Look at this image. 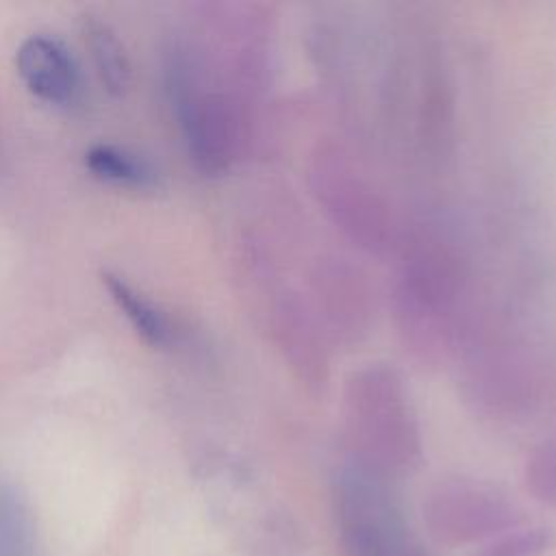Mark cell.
<instances>
[{"mask_svg":"<svg viewBox=\"0 0 556 556\" xmlns=\"http://www.w3.org/2000/svg\"><path fill=\"white\" fill-rule=\"evenodd\" d=\"M545 547V534L532 532V534H521L504 541L502 545H493L489 552L482 556H536Z\"/></svg>","mask_w":556,"mask_h":556,"instance_id":"obj_9","label":"cell"},{"mask_svg":"<svg viewBox=\"0 0 556 556\" xmlns=\"http://www.w3.org/2000/svg\"><path fill=\"white\" fill-rule=\"evenodd\" d=\"M348 169L345 161L337 159H319V169L315 176L319 178V195L328 204V211L334 215L337 224H341L354 239L363 245L380 248L387 239V219L384 206L374 195V191Z\"/></svg>","mask_w":556,"mask_h":556,"instance_id":"obj_2","label":"cell"},{"mask_svg":"<svg viewBox=\"0 0 556 556\" xmlns=\"http://www.w3.org/2000/svg\"><path fill=\"white\" fill-rule=\"evenodd\" d=\"M306 311L289 300L278 308V334L282 339V350L289 354L291 363L300 367L302 378L306 382L319 384L324 382V369L326 358L321 352V345L317 341V332L313 328V321Z\"/></svg>","mask_w":556,"mask_h":556,"instance_id":"obj_5","label":"cell"},{"mask_svg":"<svg viewBox=\"0 0 556 556\" xmlns=\"http://www.w3.org/2000/svg\"><path fill=\"white\" fill-rule=\"evenodd\" d=\"M102 285L143 341L150 345H167L172 341V326L165 313L141 291H137L124 276L102 271Z\"/></svg>","mask_w":556,"mask_h":556,"instance_id":"obj_6","label":"cell"},{"mask_svg":"<svg viewBox=\"0 0 556 556\" xmlns=\"http://www.w3.org/2000/svg\"><path fill=\"white\" fill-rule=\"evenodd\" d=\"M319 302H324L326 317L341 332H358L367 317V293L358 276L345 267H326L319 278Z\"/></svg>","mask_w":556,"mask_h":556,"instance_id":"obj_4","label":"cell"},{"mask_svg":"<svg viewBox=\"0 0 556 556\" xmlns=\"http://www.w3.org/2000/svg\"><path fill=\"white\" fill-rule=\"evenodd\" d=\"M83 35L102 85L115 96L124 93L130 83V65L124 46L119 43L111 26L102 20L85 17Z\"/></svg>","mask_w":556,"mask_h":556,"instance_id":"obj_7","label":"cell"},{"mask_svg":"<svg viewBox=\"0 0 556 556\" xmlns=\"http://www.w3.org/2000/svg\"><path fill=\"white\" fill-rule=\"evenodd\" d=\"M17 74L30 93L50 104H70L80 89L78 63L54 35H28L15 52Z\"/></svg>","mask_w":556,"mask_h":556,"instance_id":"obj_3","label":"cell"},{"mask_svg":"<svg viewBox=\"0 0 556 556\" xmlns=\"http://www.w3.org/2000/svg\"><path fill=\"white\" fill-rule=\"evenodd\" d=\"M348 408L354 428L363 430L369 441L410 445L415 434L410 404L397 374L382 365H371L352 376L348 384Z\"/></svg>","mask_w":556,"mask_h":556,"instance_id":"obj_1","label":"cell"},{"mask_svg":"<svg viewBox=\"0 0 556 556\" xmlns=\"http://www.w3.org/2000/svg\"><path fill=\"white\" fill-rule=\"evenodd\" d=\"M85 165L96 178L106 180L111 185L150 187L156 180V172L146 159L111 143L91 146L85 152Z\"/></svg>","mask_w":556,"mask_h":556,"instance_id":"obj_8","label":"cell"}]
</instances>
